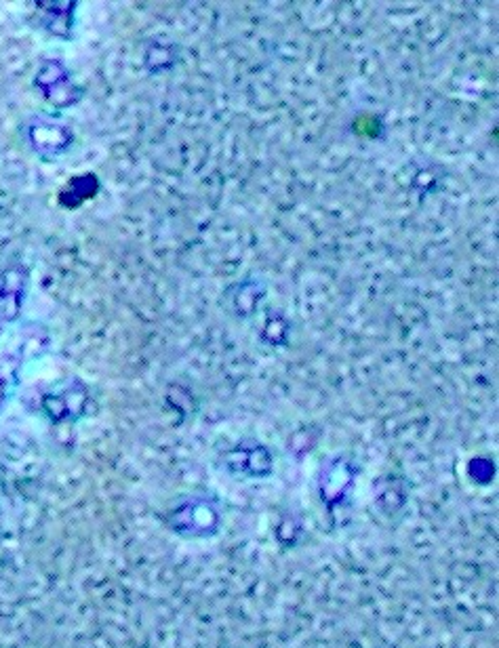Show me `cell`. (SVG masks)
Instances as JSON below:
<instances>
[{
	"label": "cell",
	"instance_id": "cell-1",
	"mask_svg": "<svg viewBox=\"0 0 499 648\" xmlns=\"http://www.w3.org/2000/svg\"><path fill=\"white\" fill-rule=\"evenodd\" d=\"M360 476V465L346 453H335L321 463L316 476L319 499L333 528L350 522L354 489Z\"/></svg>",
	"mask_w": 499,
	"mask_h": 648
},
{
	"label": "cell",
	"instance_id": "cell-2",
	"mask_svg": "<svg viewBox=\"0 0 499 648\" xmlns=\"http://www.w3.org/2000/svg\"><path fill=\"white\" fill-rule=\"evenodd\" d=\"M223 524V511L217 497L209 493H190L179 497L167 511V526L183 539L217 537Z\"/></svg>",
	"mask_w": 499,
	"mask_h": 648
},
{
	"label": "cell",
	"instance_id": "cell-3",
	"mask_svg": "<svg viewBox=\"0 0 499 648\" xmlns=\"http://www.w3.org/2000/svg\"><path fill=\"white\" fill-rule=\"evenodd\" d=\"M274 453L257 438H240L219 457V467L236 480H266L274 474Z\"/></svg>",
	"mask_w": 499,
	"mask_h": 648
},
{
	"label": "cell",
	"instance_id": "cell-4",
	"mask_svg": "<svg viewBox=\"0 0 499 648\" xmlns=\"http://www.w3.org/2000/svg\"><path fill=\"white\" fill-rule=\"evenodd\" d=\"M268 290L270 286L264 276L246 274L223 290L221 306L232 318L240 322H248L260 314V308L268 297Z\"/></svg>",
	"mask_w": 499,
	"mask_h": 648
},
{
	"label": "cell",
	"instance_id": "cell-5",
	"mask_svg": "<svg viewBox=\"0 0 499 648\" xmlns=\"http://www.w3.org/2000/svg\"><path fill=\"white\" fill-rule=\"evenodd\" d=\"M34 87L55 107H70L83 97V89L76 87L68 66L61 59H44L36 70Z\"/></svg>",
	"mask_w": 499,
	"mask_h": 648
},
{
	"label": "cell",
	"instance_id": "cell-6",
	"mask_svg": "<svg viewBox=\"0 0 499 648\" xmlns=\"http://www.w3.org/2000/svg\"><path fill=\"white\" fill-rule=\"evenodd\" d=\"M42 410L53 423L76 421L89 406V389L81 379H68L57 392L42 396Z\"/></svg>",
	"mask_w": 499,
	"mask_h": 648
},
{
	"label": "cell",
	"instance_id": "cell-7",
	"mask_svg": "<svg viewBox=\"0 0 499 648\" xmlns=\"http://www.w3.org/2000/svg\"><path fill=\"white\" fill-rule=\"evenodd\" d=\"M28 143L40 156H61L74 143V131L51 118H34L26 129Z\"/></svg>",
	"mask_w": 499,
	"mask_h": 648
},
{
	"label": "cell",
	"instance_id": "cell-8",
	"mask_svg": "<svg viewBox=\"0 0 499 648\" xmlns=\"http://www.w3.org/2000/svg\"><path fill=\"white\" fill-rule=\"evenodd\" d=\"M409 480L398 474H386L375 484H373V503L378 509L388 516L396 518L403 514L407 501H409Z\"/></svg>",
	"mask_w": 499,
	"mask_h": 648
},
{
	"label": "cell",
	"instance_id": "cell-9",
	"mask_svg": "<svg viewBox=\"0 0 499 648\" xmlns=\"http://www.w3.org/2000/svg\"><path fill=\"white\" fill-rule=\"evenodd\" d=\"M38 9L40 26L57 38H72V28H74V11L76 3L72 0H55V3H46V0H38L34 3Z\"/></svg>",
	"mask_w": 499,
	"mask_h": 648
},
{
	"label": "cell",
	"instance_id": "cell-10",
	"mask_svg": "<svg viewBox=\"0 0 499 648\" xmlns=\"http://www.w3.org/2000/svg\"><path fill=\"white\" fill-rule=\"evenodd\" d=\"M181 62V46L169 36H154L146 42L142 66L150 74H164Z\"/></svg>",
	"mask_w": 499,
	"mask_h": 648
},
{
	"label": "cell",
	"instance_id": "cell-11",
	"mask_svg": "<svg viewBox=\"0 0 499 648\" xmlns=\"http://www.w3.org/2000/svg\"><path fill=\"white\" fill-rule=\"evenodd\" d=\"M26 292V274L22 270H9L0 282V320H17Z\"/></svg>",
	"mask_w": 499,
	"mask_h": 648
},
{
	"label": "cell",
	"instance_id": "cell-12",
	"mask_svg": "<svg viewBox=\"0 0 499 648\" xmlns=\"http://www.w3.org/2000/svg\"><path fill=\"white\" fill-rule=\"evenodd\" d=\"M99 192V179L97 175L93 173H83V175H76L72 179L61 188L59 192V202L64 204L66 209H78L83 202L95 198Z\"/></svg>",
	"mask_w": 499,
	"mask_h": 648
},
{
	"label": "cell",
	"instance_id": "cell-13",
	"mask_svg": "<svg viewBox=\"0 0 499 648\" xmlns=\"http://www.w3.org/2000/svg\"><path fill=\"white\" fill-rule=\"evenodd\" d=\"M260 341L268 347H287L291 341V320L287 318L285 312L280 310H268L262 331H260Z\"/></svg>",
	"mask_w": 499,
	"mask_h": 648
},
{
	"label": "cell",
	"instance_id": "cell-14",
	"mask_svg": "<svg viewBox=\"0 0 499 648\" xmlns=\"http://www.w3.org/2000/svg\"><path fill=\"white\" fill-rule=\"evenodd\" d=\"M285 530H289V545L287 548H295L299 541H301V537L305 535V528H303V522H301V518H295V516H285V518H280L278 520V524H276V535L278 533H285Z\"/></svg>",
	"mask_w": 499,
	"mask_h": 648
},
{
	"label": "cell",
	"instance_id": "cell-15",
	"mask_svg": "<svg viewBox=\"0 0 499 648\" xmlns=\"http://www.w3.org/2000/svg\"><path fill=\"white\" fill-rule=\"evenodd\" d=\"M468 471H470L472 480H476V482H480V484H487V482H491V478L495 476V465H493L489 459H484V457H476V459L470 461Z\"/></svg>",
	"mask_w": 499,
	"mask_h": 648
}]
</instances>
